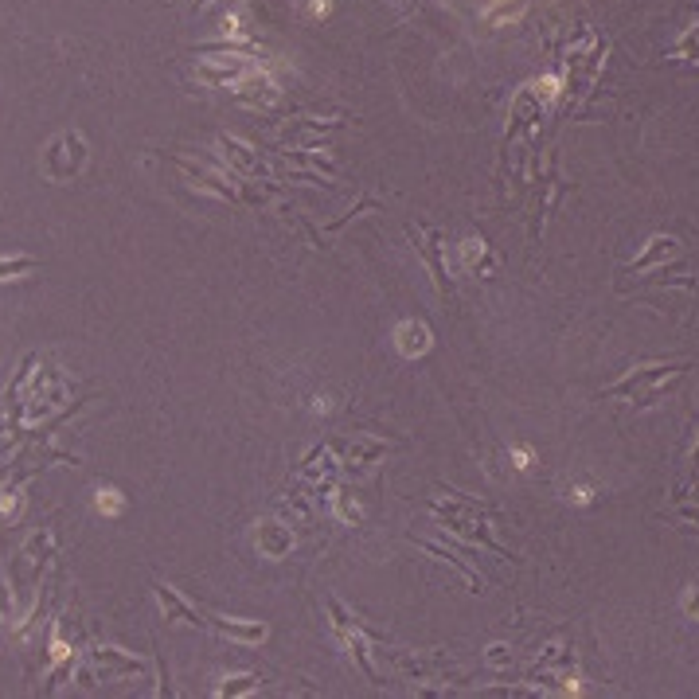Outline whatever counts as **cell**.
<instances>
[{
  "label": "cell",
  "mask_w": 699,
  "mask_h": 699,
  "mask_svg": "<svg viewBox=\"0 0 699 699\" xmlns=\"http://www.w3.org/2000/svg\"><path fill=\"white\" fill-rule=\"evenodd\" d=\"M395 348L407 356V360H418L422 352H430V325L422 321H403L395 329Z\"/></svg>",
  "instance_id": "obj_1"
},
{
  "label": "cell",
  "mask_w": 699,
  "mask_h": 699,
  "mask_svg": "<svg viewBox=\"0 0 699 699\" xmlns=\"http://www.w3.org/2000/svg\"><path fill=\"white\" fill-rule=\"evenodd\" d=\"M664 254H676V239H664V235H657L653 243H649V250L629 266V270H645V266H653L657 258H664Z\"/></svg>",
  "instance_id": "obj_2"
},
{
  "label": "cell",
  "mask_w": 699,
  "mask_h": 699,
  "mask_svg": "<svg viewBox=\"0 0 699 699\" xmlns=\"http://www.w3.org/2000/svg\"><path fill=\"white\" fill-rule=\"evenodd\" d=\"M485 258H489V250H485L481 239H465V243H461V262H465L469 270L481 274V270H485Z\"/></svg>",
  "instance_id": "obj_3"
},
{
  "label": "cell",
  "mask_w": 699,
  "mask_h": 699,
  "mask_svg": "<svg viewBox=\"0 0 699 699\" xmlns=\"http://www.w3.org/2000/svg\"><path fill=\"white\" fill-rule=\"evenodd\" d=\"M122 508H125V500L118 489H98V512H102V516H118Z\"/></svg>",
  "instance_id": "obj_4"
},
{
  "label": "cell",
  "mask_w": 699,
  "mask_h": 699,
  "mask_svg": "<svg viewBox=\"0 0 699 699\" xmlns=\"http://www.w3.org/2000/svg\"><path fill=\"white\" fill-rule=\"evenodd\" d=\"M219 625H223L231 637H243V641H262V637H266L262 625H227V621H219Z\"/></svg>",
  "instance_id": "obj_5"
},
{
  "label": "cell",
  "mask_w": 699,
  "mask_h": 699,
  "mask_svg": "<svg viewBox=\"0 0 699 699\" xmlns=\"http://www.w3.org/2000/svg\"><path fill=\"white\" fill-rule=\"evenodd\" d=\"M676 55H680V59H699V24L684 36V40L676 43Z\"/></svg>",
  "instance_id": "obj_6"
},
{
  "label": "cell",
  "mask_w": 699,
  "mask_h": 699,
  "mask_svg": "<svg viewBox=\"0 0 699 699\" xmlns=\"http://www.w3.org/2000/svg\"><path fill=\"white\" fill-rule=\"evenodd\" d=\"M28 266H36L32 258H0V278H12L16 270H28Z\"/></svg>",
  "instance_id": "obj_7"
},
{
  "label": "cell",
  "mask_w": 699,
  "mask_h": 699,
  "mask_svg": "<svg viewBox=\"0 0 699 699\" xmlns=\"http://www.w3.org/2000/svg\"><path fill=\"white\" fill-rule=\"evenodd\" d=\"M684 614H688V617H699V586H692V590L684 594Z\"/></svg>",
  "instance_id": "obj_8"
},
{
  "label": "cell",
  "mask_w": 699,
  "mask_h": 699,
  "mask_svg": "<svg viewBox=\"0 0 699 699\" xmlns=\"http://www.w3.org/2000/svg\"><path fill=\"white\" fill-rule=\"evenodd\" d=\"M512 457H516V465H520V469H528V465H532V450H528V446L512 450Z\"/></svg>",
  "instance_id": "obj_9"
}]
</instances>
